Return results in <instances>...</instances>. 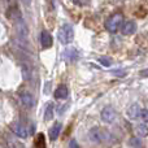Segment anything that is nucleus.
I'll use <instances>...</instances> for the list:
<instances>
[{
  "label": "nucleus",
  "instance_id": "obj_1",
  "mask_svg": "<svg viewBox=\"0 0 148 148\" xmlns=\"http://www.w3.org/2000/svg\"><path fill=\"white\" fill-rule=\"evenodd\" d=\"M57 38H59V40L62 44H69L74 39V30H73L72 25H69V23L68 25H62L59 30Z\"/></svg>",
  "mask_w": 148,
  "mask_h": 148
},
{
  "label": "nucleus",
  "instance_id": "obj_2",
  "mask_svg": "<svg viewBox=\"0 0 148 148\" xmlns=\"http://www.w3.org/2000/svg\"><path fill=\"white\" fill-rule=\"evenodd\" d=\"M123 23V17L122 14H113L112 17L108 20L107 22V29L109 33H116L120 30L121 25Z\"/></svg>",
  "mask_w": 148,
  "mask_h": 148
},
{
  "label": "nucleus",
  "instance_id": "obj_3",
  "mask_svg": "<svg viewBox=\"0 0 148 148\" xmlns=\"http://www.w3.org/2000/svg\"><path fill=\"white\" fill-rule=\"evenodd\" d=\"M88 136L94 143H101V142H104L107 139L108 134L100 127H92L88 131Z\"/></svg>",
  "mask_w": 148,
  "mask_h": 148
},
{
  "label": "nucleus",
  "instance_id": "obj_4",
  "mask_svg": "<svg viewBox=\"0 0 148 148\" xmlns=\"http://www.w3.org/2000/svg\"><path fill=\"white\" fill-rule=\"evenodd\" d=\"M7 16H8V18L13 20L14 22H16V21H18V20H22V16H21L20 9H18L17 4H16V3H13V0H10L9 8H8V10H7Z\"/></svg>",
  "mask_w": 148,
  "mask_h": 148
},
{
  "label": "nucleus",
  "instance_id": "obj_5",
  "mask_svg": "<svg viewBox=\"0 0 148 148\" xmlns=\"http://www.w3.org/2000/svg\"><path fill=\"white\" fill-rule=\"evenodd\" d=\"M16 33H17V35L20 36L21 39L26 40L27 34H29V30H27V26H26V23H25V21L23 20L16 21Z\"/></svg>",
  "mask_w": 148,
  "mask_h": 148
},
{
  "label": "nucleus",
  "instance_id": "obj_6",
  "mask_svg": "<svg viewBox=\"0 0 148 148\" xmlns=\"http://www.w3.org/2000/svg\"><path fill=\"white\" fill-rule=\"evenodd\" d=\"M101 120L107 123H112L116 120V110L112 107H105L101 110Z\"/></svg>",
  "mask_w": 148,
  "mask_h": 148
},
{
  "label": "nucleus",
  "instance_id": "obj_7",
  "mask_svg": "<svg viewBox=\"0 0 148 148\" xmlns=\"http://www.w3.org/2000/svg\"><path fill=\"white\" fill-rule=\"evenodd\" d=\"M121 31L123 35H133L136 31V23L134 21H126L121 25Z\"/></svg>",
  "mask_w": 148,
  "mask_h": 148
},
{
  "label": "nucleus",
  "instance_id": "obj_8",
  "mask_svg": "<svg viewBox=\"0 0 148 148\" xmlns=\"http://www.w3.org/2000/svg\"><path fill=\"white\" fill-rule=\"evenodd\" d=\"M140 110H142V107L138 104H133L129 107L127 112H126V114H127V117L130 118V120H136V118H139V114H140Z\"/></svg>",
  "mask_w": 148,
  "mask_h": 148
},
{
  "label": "nucleus",
  "instance_id": "obj_9",
  "mask_svg": "<svg viewBox=\"0 0 148 148\" xmlns=\"http://www.w3.org/2000/svg\"><path fill=\"white\" fill-rule=\"evenodd\" d=\"M21 103L25 105L26 108H33L35 104V100H34L33 95L30 92H22L21 94Z\"/></svg>",
  "mask_w": 148,
  "mask_h": 148
},
{
  "label": "nucleus",
  "instance_id": "obj_10",
  "mask_svg": "<svg viewBox=\"0 0 148 148\" xmlns=\"http://www.w3.org/2000/svg\"><path fill=\"white\" fill-rule=\"evenodd\" d=\"M12 130H13V133L16 134L17 136H20V138H26L27 136V129L23 125H21V123H13V126H12Z\"/></svg>",
  "mask_w": 148,
  "mask_h": 148
},
{
  "label": "nucleus",
  "instance_id": "obj_11",
  "mask_svg": "<svg viewBox=\"0 0 148 148\" xmlns=\"http://www.w3.org/2000/svg\"><path fill=\"white\" fill-rule=\"evenodd\" d=\"M40 43H42V47H43V48H49V47L52 46L53 40H52V36L48 31H43V33H42Z\"/></svg>",
  "mask_w": 148,
  "mask_h": 148
},
{
  "label": "nucleus",
  "instance_id": "obj_12",
  "mask_svg": "<svg viewBox=\"0 0 148 148\" xmlns=\"http://www.w3.org/2000/svg\"><path fill=\"white\" fill-rule=\"evenodd\" d=\"M60 131H61V123H60V122L55 123V125L52 126L51 129H49V133H48L49 139H51L52 142H55L57 138H59V135H60Z\"/></svg>",
  "mask_w": 148,
  "mask_h": 148
},
{
  "label": "nucleus",
  "instance_id": "obj_13",
  "mask_svg": "<svg viewBox=\"0 0 148 148\" xmlns=\"http://www.w3.org/2000/svg\"><path fill=\"white\" fill-rule=\"evenodd\" d=\"M68 94H69L68 87L65 86V84H61V86H59L57 90L55 91V97H56V99H65V97L68 96Z\"/></svg>",
  "mask_w": 148,
  "mask_h": 148
},
{
  "label": "nucleus",
  "instance_id": "obj_14",
  "mask_svg": "<svg viewBox=\"0 0 148 148\" xmlns=\"http://www.w3.org/2000/svg\"><path fill=\"white\" fill-rule=\"evenodd\" d=\"M64 57L68 61H75V60L78 59V52L74 48H68V49H65V52H64Z\"/></svg>",
  "mask_w": 148,
  "mask_h": 148
},
{
  "label": "nucleus",
  "instance_id": "obj_15",
  "mask_svg": "<svg viewBox=\"0 0 148 148\" xmlns=\"http://www.w3.org/2000/svg\"><path fill=\"white\" fill-rule=\"evenodd\" d=\"M135 131H136V134H138L139 138H142V136H146L147 134H148V126H147V122H142V123H139V125L135 127Z\"/></svg>",
  "mask_w": 148,
  "mask_h": 148
},
{
  "label": "nucleus",
  "instance_id": "obj_16",
  "mask_svg": "<svg viewBox=\"0 0 148 148\" xmlns=\"http://www.w3.org/2000/svg\"><path fill=\"white\" fill-rule=\"evenodd\" d=\"M44 118H46L47 121H49V120H52V118H53V104H51V103H49V104L47 105V108H46Z\"/></svg>",
  "mask_w": 148,
  "mask_h": 148
},
{
  "label": "nucleus",
  "instance_id": "obj_17",
  "mask_svg": "<svg viewBox=\"0 0 148 148\" xmlns=\"http://www.w3.org/2000/svg\"><path fill=\"white\" fill-rule=\"evenodd\" d=\"M129 144H130V147H133V148H142L143 147V143H142V139L139 138H131L130 140H129Z\"/></svg>",
  "mask_w": 148,
  "mask_h": 148
},
{
  "label": "nucleus",
  "instance_id": "obj_18",
  "mask_svg": "<svg viewBox=\"0 0 148 148\" xmlns=\"http://www.w3.org/2000/svg\"><path fill=\"white\" fill-rule=\"evenodd\" d=\"M35 148H46V144H44V136L42 134H39L38 140L35 142Z\"/></svg>",
  "mask_w": 148,
  "mask_h": 148
},
{
  "label": "nucleus",
  "instance_id": "obj_19",
  "mask_svg": "<svg viewBox=\"0 0 148 148\" xmlns=\"http://www.w3.org/2000/svg\"><path fill=\"white\" fill-rule=\"evenodd\" d=\"M139 118H140V120H143V122H147V120H148V112H147V109L142 108L140 114H139Z\"/></svg>",
  "mask_w": 148,
  "mask_h": 148
},
{
  "label": "nucleus",
  "instance_id": "obj_20",
  "mask_svg": "<svg viewBox=\"0 0 148 148\" xmlns=\"http://www.w3.org/2000/svg\"><path fill=\"white\" fill-rule=\"evenodd\" d=\"M99 61L101 62V64L104 65V66H109V65L112 64V61H110L109 59H107V57H105V56H103V57H99Z\"/></svg>",
  "mask_w": 148,
  "mask_h": 148
},
{
  "label": "nucleus",
  "instance_id": "obj_21",
  "mask_svg": "<svg viewBox=\"0 0 148 148\" xmlns=\"http://www.w3.org/2000/svg\"><path fill=\"white\" fill-rule=\"evenodd\" d=\"M69 148H79L78 143H77V142L73 139V140H70V143H69Z\"/></svg>",
  "mask_w": 148,
  "mask_h": 148
},
{
  "label": "nucleus",
  "instance_id": "obj_22",
  "mask_svg": "<svg viewBox=\"0 0 148 148\" xmlns=\"http://www.w3.org/2000/svg\"><path fill=\"white\" fill-rule=\"evenodd\" d=\"M140 74H142L143 77H147V70H143V72H142Z\"/></svg>",
  "mask_w": 148,
  "mask_h": 148
},
{
  "label": "nucleus",
  "instance_id": "obj_23",
  "mask_svg": "<svg viewBox=\"0 0 148 148\" xmlns=\"http://www.w3.org/2000/svg\"><path fill=\"white\" fill-rule=\"evenodd\" d=\"M23 1H27V3H29V1H30V0H23Z\"/></svg>",
  "mask_w": 148,
  "mask_h": 148
}]
</instances>
